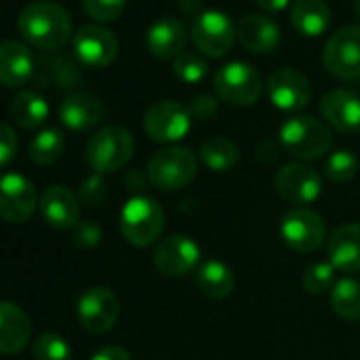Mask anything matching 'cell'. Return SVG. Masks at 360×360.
Listing matches in <instances>:
<instances>
[{
	"instance_id": "1",
	"label": "cell",
	"mask_w": 360,
	"mask_h": 360,
	"mask_svg": "<svg viewBox=\"0 0 360 360\" xmlns=\"http://www.w3.org/2000/svg\"><path fill=\"white\" fill-rule=\"evenodd\" d=\"M22 39L41 51H60L72 37V20L62 5L39 0L28 5L18 18Z\"/></svg>"
},
{
	"instance_id": "2",
	"label": "cell",
	"mask_w": 360,
	"mask_h": 360,
	"mask_svg": "<svg viewBox=\"0 0 360 360\" xmlns=\"http://www.w3.org/2000/svg\"><path fill=\"white\" fill-rule=\"evenodd\" d=\"M198 174V157L191 148L167 146L157 150L146 167L148 183L159 191H178Z\"/></svg>"
},
{
	"instance_id": "3",
	"label": "cell",
	"mask_w": 360,
	"mask_h": 360,
	"mask_svg": "<svg viewBox=\"0 0 360 360\" xmlns=\"http://www.w3.org/2000/svg\"><path fill=\"white\" fill-rule=\"evenodd\" d=\"M163 225H165V214L161 206L155 200L144 198V195L131 198L119 214L121 236L131 246H138V248L150 246L155 240H159Z\"/></svg>"
},
{
	"instance_id": "4",
	"label": "cell",
	"mask_w": 360,
	"mask_h": 360,
	"mask_svg": "<svg viewBox=\"0 0 360 360\" xmlns=\"http://www.w3.org/2000/svg\"><path fill=\"white\" fill-rule=\"evenodd\" d=\"M134 155V138L121 125H106L98 129L85 148L87 163L98 174L121 169Z\"/></svg>"
},
{
	"instance_id": "5",
	"label": "cell",
	"mask_w": 360,
	"mask_h": 360,
	"mask_svg": "<svg viewBox=\"0 0 360 360\" xmlns=\"http://www.w3.org/2000/svg\"><path fill=\"white\" fill-rule=\"evenodd\" d=\"M280 144L297 159H318L328 153L333 136L314 117H292L280 129Z\"/></svg>"
},
{
	"instance_id": "6",
	"label": "cell",
	"mask_w": 360,
	"mask_h": 360,
	"mask_svg": "<svg viewBox=\"0 0 360 360\" xmlns=\"http://www.w3.org/2000/svg\"><path fill=\"white\" fill-rule=\"evenodd\" d=\"M214 91L231 106H252L261 98L263 81L255 66L236 60L217 70Z\"/></svg>"
},
{
	"instance_id": "7",
	"label": "cell",
	"mask_w": 360,
	"mask_h": 360,
	"mask_svg": "<svg viewBox=\"0 0 360 360\" xmlns=\"http://www.w3.org/2000/svg\"><path fill=\"white\" fill-rule=\"evenodd\" d=\"M189 34L200 53L208 58H223L236 45L238 26L223 11L208 9L193 20Z\"/></svg>"
},
{
	"instance_id": "8",
	"label": "cell",
	"mask_w": 360,
	"mask_h": 360,
	"mask_svg": "<svg viewBox=\"0 0 360 360\" xmlns=\"http://www.w3.org/2000/svg\"><path fill=\"white\" fill-rule=\"evenodd\" d=\"M322 64L335 79H360V28L343 26L337 32H333L324 45Z\"/></svg>"
},
{
	"instance_id": "9",
	"label": "cell",
	"mask_w": 360,
	"mask_h": 360,
	"mask_svg": "<svg viewBox=\"0 0 360 360\" xmlns=\"http://www.w3.org/2000/svg\"><path fill=\"white\" fill-rule=\"evenodd\" d=\"M39 208V193L32 180L18 172L0 174V219L20 225Z\"/></svg>"
},
{
	"instance_id": "10",
	"label": "cell",
	"mask_w": 360,
	"mask_h": 360,
	"mask_svg": "<svg viewBox=\"0 0 360 360\" xmlns=\"http://www.w3.org/2000/svg\"><path fill=\"white\" fill-rule=\"evenodd\" d=\"M144 131L155 142L183 140L191 129V112L180 102L161 100L146 108L142 119Z\"/></svg>"
},
{
	"instance_id": "11",
	"label": "cell",
	"mask_w": 360,
	"mask_h": 360,
	"mask_svg": "<svg viewBox=\"0 0 360 360\" xmlns=\"http://www.w3.org/2000/svg\"><path fill=\"white\" fill-rule=\"evenodd\" d=\"M72 51L83 66L106 68L117 60L119 41L112 30L91 24L79 28V32L72 37Z\"/></svg>"
},
{
	"instance_id": "12",
	"label": "cell",
	"mask_w": 360,
	"mask_h": 360,
	"mask_svg": "<svg viewBox=\"0 0 360 360\" xmlns=\"http://www.w3.org/2000/svg\"><path fill=\"white\" fill-rule=\"evenodd\" d=\"M153 263L165 278H183L200 263V246L187 236H169L155 248Z\"/></svg>"
},
{
	"instance_id": "13",
	"label": "cell",
	"mask_w": 360,
	"mask_h": 360,
	"mask_svg": "<svg viewBox=\"0 0 360 360\" xmlns=\"http://www.w3.org/2000/svg\"><path fill=\"white\" fill-rule=\"evenodd\" d=\"M282 240L297 252H314L322 246L326 225L322 217L309 208H295L282 221Z\"/></svg>"
},
{
	"instance_id": "14",
	"label": "cell",
	"mask_w": 360,
	"mask_h": 360,
	"mask_svg": "<svg viewBox=\"0 0 360 360\" xmlns=\"http://www.w3.org/2000/svg\"><path fill=\"white\" fill-rule=\"evenodd\" d=\"M77 316L85 330L96 335L106 333L119 318V299L104 286L87 288L77 303Z\"/></svg>"
},
{
	"instance_id": "15",
	"label": "cell",
	"mask_w": 360,
	"mask_h": 360,
	"mask_svg": "<svg viewBox=\"0 0 360 360\" xmlns=\"http://www.w3.org/2000/svg\"><path fill=\"white\" fill-rule=\"evenodd\" d=\"M269 102L284 112H299L307 106L311 89L305 75L295 68H280L267 79Z\"/></svg>"
},
{
	"instance_id": "16",
	"label": "cell",
	"mask_w": 360,
	"mask_h": 360,
	"mask_svg": "<svg viewBox=\"0 0 360 360\" xmlns=\"http://www.w3.org/2000/svg\"><path fill=\"white\" fill-rule=\"evenodd\" d=\"M276 189L288 204H309L320 195L322 180L314 167L303 163H288L276 174Z\"/></svg>"
},
{
	"instance_id": "17",
	"label": "cell",
	"mask_w": 360,
	"mask_h": 360,
	"mask_svg": "<svg viewBox=\"0 0 360 360\" xmlns=\"http://www.w3.org/2000/svg\"><path fill=\"white\" fill-rule=\"evenodd\" d=\"M39 212L53 229H75L79 223V198L64 185H53L39 198Z\"/></svg>"
},
{
	"instance_id": "18",
	"label": "cell",
	"mask_w": 360,
	"mask_h": 360,
	"mask_svg": "<svg viewBox=\"0 0 360 360\" xmlns=\"http://www.w3.org/2000/svg\"><path fill=\"white\" fill-rule=\"evenodd\" d=\"M320 112L337 131H360V98L347 89H333L324 94L320 100Z\"/></svg>"
},
{
	"instance_id": "19",
	"label": "cell",
	"mask_w": 360,
	"mask_h": 360,
	"mask_svg": "<svg viewBox=\"0 0 360 360\" xmlns=\"http://www.w3.org/2000/svg\"><path fill=\"white\" fill-rule=\"evenodd\" d=\"M187 26L176 18H163L155 22L146 32V49L159 60H176L185 51L189 41Z\"/></svg>"
},
{
	"instance_id": "20",
	"label": "cell",
	"mask_w": 360,
	"mask_h": 360,
	"mask_svg": "<svg viewBox=\"0 0 360 360\" xmlns=\"http://www.w3.org/2000/svg\"><path fill=\"white\" fill-rule=\"evenodd\" d=\"M34 56L22 41H5L0 45V85L22 87L34 77Z\"/></svg>"
},
{
	"instance_id": "21",
	"label": "cell",
	"mask_w": 360,
	"mask_h": 360,
	"mask_svg": "<svg viewBox=\"0 0 360 360\" xmlns=\"http://www.w3.org/2000/svg\"><path fill=\"white\" fill-rule=\"evenodd\" d=\"M104 117L102 100L89 91H75L60 104V121L72 131H85L96 127Z\"/></svg>"
},
{
	"instance_id": "22",
	"label": "cell",
	"mask_w": 360,
	"mask_h": 360,
	"mask_svg": "<svg viewBox=\"0 0 360 360\" xmlns=\"http://www.w3.org/2000/svg\"><path fill=\"white\" fill-rule=\"evenodd\" d=\"M328 263L345 274L360 271V225L349 223L337 227L326 244Z\"/></svg>"
},
{
	"instance_id": "23",
	"label": "cell",
	"mask_w": 360,
	"mask_h": 360,
	"mask_svg": "<svg viewBox=\"0 0 360 360\" xmlns=\"http://www.w3.org/2000/svg\"><path fill=\"white\" fill-rule=\"evenodd\" d=\"M30 337L32 326L28 314L11 301H0V354L22 352Z\"/></svg>"
},
{
	"instance_id": "24",
	"label": "cell",
	"mask_w": 360,
	"mask_h": 360,
	"mask_svg": "<svg viewBox=\"0 0 360 360\" xmlns=\"http://www.w3.org/2000/svg\"><path fill=\"white\" fill-rule=\"evenodd\" d=\"M238 39L240 45L244 49H248L250 53H271L278 45H280V28L278 24H274L269 18L259 15V13H250L244 15L238 24Z\"/></svg>"
},
{
	"instance_id": "25",
	"label": "cell",
	"mask_w": 360,
	"mask_h": 360,
	"mask_svg": "<svg viewBox=\"0 0 360 360\" xmlns=\"http://www.w3.org/2000/svg\"><path fill=\"white\" fill-rule=\"evenodd\" d=\"M292 28L309 39L324 34L330 26V9L324 0H295L290 9Z\"/></svg>"
},
{
	"instance_id": "26",
	"label": "cell",
	"mask_w": 360,
	"mask_h": 360,
	"mask_svg": "<svg viewBox=\"0 0 360 360\" xmlns=\"http://www.w3.org/2000/svg\"><path fill=\"white\" fill-rule=\"evenodd\" d=\"M9 112L13 117V121L24 127V129H37L41 127L47 117H49V104L47 100L39 94V91H20L11 106Z\"/></svg>"
},
{
	"instance_id": "27",
	"label": "cell",
	"mask_w": 360,
	"mask_h": 360,
	"mask_svg": "<svg viewBox=\"0 0 360 360\" xmlns=\"http://www.w3.org/2000/svg\"><path fill=\"white\" fill-rule=\"evenodd\" d=\"M198 286L210 299H225L236 286V276L223 261L210 259L198 269Z\"/></svg>"
},
{
	"instance_id": "28",
	"label": "cell",
	"mask_w": 360,
	"mask_h": 360,
	"mask_svg": "<svg viewBox=\"0 0 360 360\" xmlns=\"http://www.w3.org/2000/svg\"><path fill=\"white\" fill-rule=\"evenodd\" d=\"M200 157L212 172H227L240 161V148L236 146L233 140L214 136L202 144Z\"/></svg>"
},
{
	"instance_id": "29",
	"label": "cell",
	"mask_w": 360,
	"mask_h": 360,
	"mask_svg": "<svg viewBox=\"0 0 360 360\" xmlns=\"http://www.w3.org/2000/svg\"><path fill=\"white\" fill-rule=\"evenodd\" d=\"M330 305L339 318L358 320L360 318V282L352 278L339 280L330 290Z\"/></svg>"
},
{
	"instance_id": "30",
	"label": "cell",
	"mask_w": 360,
	"mask_h": 360,
	"mask_svg": "<svg viewBox=\"0 0 360 360\" xmlns=\"http://www.w3.org/2000/svg\"><path fill=\"white\" fill-rule=\"evenodd\" d=\"M64 144V134L58 127H47L32 138L28 155L37 165H51L62 157Z\"/></svg>"
},
{
	"instance_id": "31",
	"label": "cell",
	"mask_w": 360,
	"mask_h": 360,
	"mask_svg": "<svg viewBox=\"0 0 360 360\" xmlns=\"http://www.w3.org/2000/svg\"><path fill=\"white\" fill-rule=\"evenodd\" d=\"M39 77L45 79L43 81L45 85L53 83V85H58L62 89H70V87H75L81 81V72L72 64L70 58H51V60H45L43 70L39 72Z\"/></svg>"
},
{
	"instance_id": "32",
	"label": "cell",
	"mask_w": 360,
	"mask_h": 360,
	"mask_svg": "<svg viewBox=\"0 0 360 360\" xmlns=\"http://www.w3.org/2000/svg\"><path fill=\"white\" fill-rule=\"evenodd\" d=\"M34 360H72L70 343L58 333L41 335L32 345Z\"/></svg>"
},
{
	"instance_id": "33",
	"label": "cell",
	"mask_w": 360,
	"mask_h": 360,
	"mask_svg": "<svg viewBox=\"0 0 360 360\" xmlns=\"http://www.w3.org/2000/svg\"><path fill=\"white\" fill-rule=\"evenodd\" d=\"M174 75L176 79H180L183 83H200L206 79L208 75V62L193 51H183L174 62H172Z\"/></svg>"
},
{
	"instance_id": "34",
	"label": "cell",
	"mask_w": 360,
	"mask_h": 360,
	"mask_svg": "<svg viewBox=\"0 0 360 360\" xmlns=\"http://www.w3.org/2000/svg\"><path fill=\"white\" fill-rule=\"evenodd\" d=\"M358 172V159L349 150H337L333 153L324 163V176L333 183H347Z\"/></svg>"
},
{
	"instance_id": "35",
	"label": "cell",
	"mask_w": 360,
	"mask_h": 360,
	"mask_svg": "<svg viewBox=\"0 0 360 360\" xmlns=\"http://www.w3.org/2000/svg\"><path fill=\"white\" fill-rule=\"evenodd\" d=\"M335 284V267L330 263H314L303 274V288L309 295H322Z\"/></svg>"
},
{
	"instance_id": "36",
	"label": "cell",
	"mask_w": 360,
	"mask_h": 360,
	"mask_svg": "<svg viewBox=\"0 0 360 360\" xmlns=\"http://www.w3.org/2000/svg\"><path fill=\"white\" fill-rule=\"evenodd\" d=\"M85 13L96 22H115L121 18L127 0H81Z\"/></svg>"
},
{
	"instance_id": "37",
	"label": "cell",
	"mask_w": 360,
	"mask_h": 360,
	"mask_svg": "<svg viewBox=\"0 0 360 360\" xmlns=\"http://www.w3.org/2000/svg\"><path fill=\"white\" fill-rule=\"evenodd\" d=\"M106 193H108L106 180H104L102 174H98V172L85 176V178H83V183H81V187H79V200H81L85 206H89V208L100 206V204L104 202Z\"/></svg>"
},
{
	"instance_id": "38",
	"label": "cell",
	"mask_w": 360,
	"mask_h": 360,
	"mask_svg": "<svg viewBox=\"0 0 360 360\" xmlns=\"http://www.w3.org/2000/svg\"><path fill=\"white\" fill-rule=\"evenodd\" d=\"M20 150V138L9 123H0V169L7 167Z\"/></svg>"
},
{
	"instance_id": "39",
	"label": "cell",
	"mask_w": 360,
	"mask_h": 360,
	"mask_svg": "<svg viewBox=\"0 0 360 360\" xmlns=\"http://www.w3.org/2000/svg\"><path fill=\"white\" fill-rule=\"evenodd\" d=\"M72 231H75V242L83 248H94L102 240V229L94 221H79Z\"/></svg>"
},
{
	"instance_id": "40",
	"label": "cell",
	"mask_w": 360,
	"mask_h": 360,
	"mask_svg": "<svg viewBox=\"0 0 360 360\" xmlns=\"http://www.w3.org/2000/svg\"><path fill=\"white\" fill-rule=\"evenodd\" d=\"M189 112L191 117L200 119V121H208V119H214L217 112H219V100L208 96V94H200L191 100L189 104Z\"/></svg>"
},
{
	"instance_id": "41",
	"label": "cell",
	"mask_w": 360,
	"mask_h": 360,
	"mask_svg": "<svg viewBox=\"0 0 360 360\" xmlns=\"http://www.w3.org/2000/svg\"><path fill=\"white\" fill-rule=\"evenodd\" d=\"M91 360H131V358H129L125 347H121V345H106V347L98 349L91 356Z\"/></svg>"
},
{
	"instance_id": "42",
	"label": "cell",
	"mask_w": 360,
	"mask_h": 360,
	"mask_svg": "<svg viewBox=\"0 0 360 360\" xmlns=\"http://www.w3.org/2000/svg\"><path fill=\"white\" fill-rule=\"evenodd\" d=\"M290 5V0H257V7L265 13H282Z\"/></svg>"
},
{
	"instance_id": "43",
	"label": "cell",
	"mask_w": 360,
	"mask_h": 360,
	"mask_svg": "<svg viewBox=\"0 0 360 360\" xmlns=\"http://www.w3.org/2000/svg\"><path fill=\"white\" fill-rule=\"evenodd\" d=\"M257 153H259V159H261V161L269 163V161H274V159L278 157V146H276L271 140H265V142L259 144Z\"/></svg>"
},
{
	"instance_id": "44",
	"label": "cell",
	"mask_w": 360,
	"mask_h": 360,
	"mask_svg": "<svg viewBox=\"0 0 360 360\" xmlns=\"http://www.w3.org/2000/svg\"><path fill=\"white\" fill-rule=\"evenodd\" d=\"M180 3V9H183L187 15H195V11H200V0H178Z\"/></svg>"
},
{
	"instance_id": "45",
	"label": "cell",
	"mask_w": 360,
	"mask_h": 360,
	"mask_svg": "<svg viewBox=\"0 0 360 360\" xmlns=\"http://www.w3.org/2000/svg\"><path fill=\"white\" fill-rule=\"evenodd\" d=\"M354 7H356V15L360 18V0H354Z\"/></svg>"
}]
</instances>
